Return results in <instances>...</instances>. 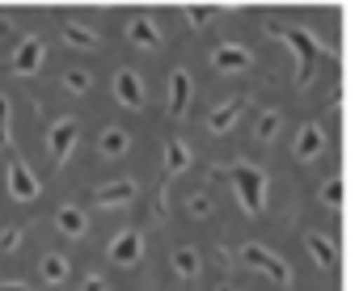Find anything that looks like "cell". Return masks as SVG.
I'll return each mask as SVG.
<instances>
[{
	"label": "cell",
	"instance_id": "obj_1",
	"mask_svg": "<svg viewBox=\"0 0 359 291\" xmlns=\"http://www.w3.org/2000/svg\"><path fill=\"white\" fill-rule=\"evenodd\" d=\"M266 30H271V34H279V38L296 51V85L304 89V85H309V76H313V64H317L321 47H317V43H313V34H309V30H300V26H287V30H283V26L266 22Z\"/></svg>",
	"mask_w": 359,
	"mask_h": 291
},
{
	"label": "cell",
	"instance_id": "obj_2",
	"mask_svg": "<svg viewBox=\"0 0 359 291\" xmlns=\"http://www.w3.org/2000/svg\"><path fill=\"white\" fill-rule=\"evenodd\" d=\"M229 173H233V190H237L241 211H245V215H258V211L266 207V173L254 169V165H245V161H237Z\"/></svg>",
	"mask_w": 359,
	"mask_h": 291
},
{
	"label": "cell",
	"instance_id": "obj_3",
	"mask_svg": "<svg viewBox=\"0 0 359 291\" xmlns=\"http://www.w3.org/2000/svg\"><path fill=\"white\" fill-rule=\"evenodd\" d=\"M241 257H245V266H250L254 274H262V278H271V283H279V287H292V283H296L292 266H287L275 249H266V245H258V241L241 245Z\"/></svg>",
	"mask_w": 359,
	"mask_h": 291
},
{
	"label": "cell",
	"instance_id": "obj_4",
	"mask_svg": "<svg viewBox=\"0 0 359 291\" xmlns=\"http://www.w3.org/2000/svg\"><path fill=\"white\" fill-rule=\"evenodd\" d=\"M47 148H51V161L55 165H68L72 148H76V118H60L47 135Z\"/></svg>",
	"mask_w": 359,
	"mask_h": 291
},
{
	"label": "cell",
	"instance_id": "obj_5",
	"mask_svg": "<svg viewBox=\"0 0 359 291\" xmlns=\"http://www.w3.org/2000/svg\"><path fill=\"white\" fill-rule=\"evenodd\" d=\"M9 194H13L18 203H34V199H39V178L30 173V165H26L22 157L9 161Z\"/></svg>",
	"mask_w": 359,
	"mask_h": 291
},
{
	"label": "cell",
	"instance_id": "obj_6",
	"mask_svg": "<svg viewBox=\"0 0 359 291\" xmlns=\"http://www.w3.org/2000/svg\"><path fill=\"white\" fill-rule=\"evenodd\" d=\"M110 262H118V266H135L140 257H144V236L135 232V228H127V232H118V236H110Z\"/></svg>",
	"mask_w": 359,
	"mask_h": 291
},
{
	"label": "cell",
	"instance_id": "obj_7",
	"mask_svg": "<svg viewBox=\"0 0 359 291\" xmlns=\"http://www.w3.org/2000/svg\"><path fill=\"white\" fill-rule=\"evenodd\" d=\"M43 55H47V47H43V38H22L18 43V51H13V68H18V76H34L39 68H43Z\"/></svg>",
	"mask_w": 359,
	"mask_h": 291
},
{
	"label": "cell",
	"instance_id": "obj_8",
	"mask_svg": "<svg viewBox=\"0 0 359 291\" xmlns=\"http://www.w3.org/2000/svg\"><path fill=\"white\" fill-rule=\"evenodd\" d=\"M114 97H118L127 110H144V85H140V72L118 68V72H114Z\"/></svg>",
	"mask_w": 359,
	"mask_h": 291
},
{
	"label": "cell",
	"instance_id": "obj_9",
	"mask_svg": "<svg viewBox=\"0 0 359 291\" xmlns=\"http://www.w3.org/2000/svg\"><path fill=\"white\" fill-rule=\"evenodd\" d=\"M135 199V182L123 178V182H106V186H93L89 203L93 207H118V203H131Z\"/></svg>",
	"mask_w": 359,
	"mask_h": 291
},
{
	"label": "cell",
	"instance_id": "obj_10",
	"mask_svg": "<svg viewBox=\"0 0 359 291\" xmlns=\"http://www.w3.org/2000/svg\"><path fill=\"white\" fill-rule=\"evenodd\" d=\"M212 64H216L220 72H250V68H254V55H250L245 47H237V43H224V47L212 51Z\"/></svg>",
	"mask_w": 359,
	"mask_h": 291
},
{
	"label": "cell",
	"instance_id": "obj_11",
	"mask_svg": "<svg viewBox=\"0 0 359 291\" xmlns=\"http://www.w3.org/2000/svg\"><path fill=\"white\" fill-rule=\"evenodd\" d=\"M187 101H191V72L187 68H173L169 72V114L182 118L187 114Z\"/></svg>",
	"mask_w": 359,
	"mask_h": 291
},
{
	"label": "cell",
	"instance_id": "obj_12",
	"mask_svg": "<svg viewBox=\"0 0 359 291\" xmlns=\"http://www.w3.org/2000/svg\"><path fill=\"white\" fill-rule=\"evenodd\" d=\"M55 228H60L64 236H85V232H89V215H85L76 203H68V207L55 211Z\"/></svg>",
	"mask_w": 359,
	"mask_h": 291
},
{
	"label": "cell",
	"instance_id": "obj_13",
	"mask_svg": "<svg viewBox=\"0 0 359 291\" xmlns=\"http://www.w3.org/2000/svg\"><path fill=\"white\" fill-rule=\"evenodd\" d=\"M321 143H325V131H321L317 122H304L300 135H296V157H300V161H313V157L321 152Z\"/></svg>",
	"mask_w": 359,
	"mask_h": 291
},
{
	"label": "cell",
	"instance_id": "obj_14",
	"mask_svg": "<svg viewBox=\"0 0 359 291\" xmlns=\"http://www.w3.org/2000/svg\"><path fill=\"white\" fill-rule=\"evenodd\" d=\"M187 165H191V148H187V139H169V143H165V182H169V178H177Z\"/></svg>",
	"mask_w": 359,
	"mask_h": 291
},
{
	"label": "cell",
	"instance_id": "obj_15",
	"mask_svg": "<svg viewBox=\"0 0 359 291\" xmlns=\"http://www.w3.org/2000/svg\"><path fill=\"white\" fill-rule=\"evenodd\" d=\"M241 106H245V97H229L224 106H216L212 110V118H208V131H216V135H224L233 122H237V114H241Z\"/></svg>",
	"mask_w": 359,
	"mask_h": 291
},
{
	"label": "cell",
	"instance_id": "obj_16",
	"mask_svg": "<svg viewBox=\"0 0 359 291\" xmlns=\"http://www.w3.org/2000/svg\"><path fill=\"white\" fill-rule=\"evenodd\" d=\"M127 43H135V47H156V43H161V30L152 26V17H131V22H127Z\"/></svg>",
	"mask_w": 359,
	"mask_h": 291
},
{
	"label": "cell",
	"instance_id": "obj_17",
	"mask_svg": "<svg viewBox=\"0 0 359 291\" xmlns=\"http://www.w3.org/2000/svg\"><path fill=\"white\" fill-rule=\"evenodd\" d=\"M279 122H283L279 110H262L258 122H254V143H271V139L279 135Z\"/></svg>",
	"mask_w": 359,
	"mask_h": 291
},
{
	"label": "cell",
	"instance_id": "obj_18",
	"mask_svg": "<svg viewBox=\"0 0 359 291\" xmlns=\"http://www.w3.org/2000/svg\"><path fill=\"white\" fill-rule=\"evenodd\" d=\"M304 245H309V253H313V262H317V266H325V270L334 266V241H330V236L309 232V236H304Z\"/></svg>",
	"mask_w": 359,
	"mask_h": 291
},
{
	"label": "cell",
	"instance_id": "obj_19",
	"mask_svg": "<svg viewBox=\"0 0 359 291\" xmlns=\"http://www.w3.org/2000/svg\"><path fill=\"white\" fill-rule=\"evenodd\" d=\"M39 274H43L47 283H64V278H68V257H64V253H43Z\"/></svg>",
	"mask_w": 359,
	"mask_h": 291
},
{
	"label": "cell",
	"instance_id": "obj_20",
	"mask_svg": "<svg viewBox=\"0 0 359 291\" xmlns=\"http://www.w3.org/2000/svg\"><path fill=\"white\" fill-rule=\"evenodd\" d=\"M127 131H118V127H106L102 131V143H97V148H102V157H123L127 152Z\"/></svg>",
	"mask_w": 359,
	"mask_h": 291
},
{
	"label": "cell",
	"instance_id": "obj_21",
	"mask_svg": "<svg viewBox=\"0 0 359 291\" xmlns=\"http://www.w3.org/2000/svg\"><path fill=\"white\" fill-rule=\"evenodd\" d=\"M173 270L182 274V278H195V274H199V253H195L191 245H177V249H173Z\"/></svg>",
	"mask_w": 359,
	"mask_h": 291
},
{
	"label": "cell",
	"instance_id": "obj_22",
	"mask_svg": "<svg viewBox=\"0 0 359 291\" xmlns=\"http://www.w3.org/2000/svg\"><path fill=\"white\" fill-rule=\"evenodd\" d=\"M64 38H68V47H93V30H85L76 22H64Z\"/></svg>",
	"mask_w": 359,
	"mask_h": 291
},
{
	"label": "cell",
	"instance_id": "obj_23",
	"mask_svg": "<svg viewBox=\"0 0 359 291\" xmlns=\"http://www.w3.org/2000/svg\"><path fill=\"white\" fill-rule=\"evenodd\" d=\"M187 215L191 220H208L212 215V199L208 194H187Z\"/></svg>",
	"mask_w": 359,
	"mask_h": 291
},
{
	"label": "cell",
	"instance_id": "obj_24",
	"mask_svg": "<svg viewBox=\"0 0 359 291\" xmlns=\"http://www.w3.org/2000/svg\"><path fill=\"white\" fill-rule=\"evenodd\" d=\"M64 85H68L72 93H89L93 76H89V72H81V68H68V72H64Z\"/></svg>",
	"mask_w": 359,
	"mask_h": 291
},
{
	"label": "cell",
	"instance_id": "obj_25",
	"mask_svg": "<svg viewBox=\"0 0 359 291\" xmlns=\"http://www.w3.org/2000/svg\"><path fill=\"white\" fill-rule=\"evenodd\" d=\"M212 13H216V9H208V5H191V9H187V22H191L195 30H203V26L212 22Z\"/></svg>",
	"mask_w": 359,
	"mask_h": 291
},
{
	"label": "cell",
	"instance_id": "obj_26",
	"mask_svg": "<svg viewBox=\"0 0 359 291\" xmlns=\"http://www.w3.org/2000/svg\"><path fill=\"white\" fill-rule=\"evenodd\" d=\"M22 241H26V232H22V228H9L5 236H0V249H5V253H13V249H18Z\"/></svg>",
	"mask_w": 359,
	"mask_h": 291
},
{
	"label": "cell",
	"instance_id": "obj_27",
	"mask_svg": "<svg viewBox=\"0 0 359 291\" xmlns=\"http://www.w3.org/2000/svg\"><path fill=\"white\" fill-rule=\"evenodd\" d=\"M321 199H325L330 207H338V203H342V182H325V190H321Z\"/></svg>",
	"mask_w": 359,
	"mask_h": 291
},
{
	"label": "cell",
	"instance_id": "obj_28",
	"mask_svg": "<svg viewBox=\"0 0 359 291\" xmlns=\"http://www.w3.org/2000/svg\"><path fill=\"white\" fill-rule=\"evenodd\" d=\"M81 291H110V283H106V278H102V274H89V278H85V287H81Z\"/></svg>",
	"mask_w": 359,
	"mask_h": 291
},
{
	"label": "cell",
	"instance_id": "obj_29",
	"mask_svg": "<svg viewBox=\"0 0 359 291\" xmlns=\"http://www.w3.org/2000/svg\"><path fill=\"white\" fill-rule=\"evenodd\" d=\"M0 135L9 139V101H5V93H0Z\"/></svg>",
	"mask_w": 359,
	"mask_h": 291
},
{
	"label": "cell",
	"instance_id": "obj_30",
	"mask_svg": "<svg viewBox=\"0 0 359 291\" xmlns=\"http://www.w3.org/2000/svg\"><path fill=\"white\" fill-rule=\"evenodd\" d=\"M0 291H30L26 283H0Z\"/></svg>",
	"mask_w": 359,
	"mask_h": 291
},
{
	"label": "cell",
	"instance_id": "obj_31",
	"mask_svg": "<svg viewBox=\"0 0 359 291\" xmlns=\"http://www.w3.org/2000/svg\"><path fill=\"white\" fill-rule=\"evenodd\" d=\"M0 143H9V139H5V135H0Z\"/></svg>",
	"mask_w": 359,
	"mask_h": 291
},
{
	"label": "cell",
	"instance_id": "obj_32",
	"mask_svg": "<svg viewBox=\"0 0 359 291\" xmlns=\"http://www.w3.org/2000/svg\"><path fill=\"white\" fill-rule=\"evenodd\" d=\"M220 291H233V287H220Z\"/></svg>",
	"mask_w": 359,
	"mask_h": 291
}]
</instances>
